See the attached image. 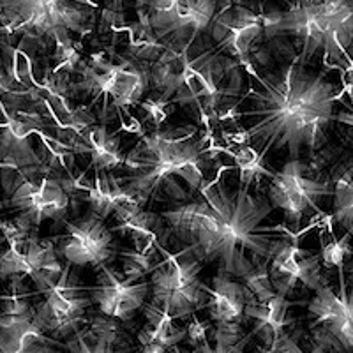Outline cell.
Returning a JSON list of instances; mask_svg holds the SVG:
<instances>
[{
    "label": "cell",
    "instance_id": "6da1fadb",
    "mask_svg": "<svg viewBox=\"0 0 353 353\" xmlns=\"http://www.w3.org/2000/svg\"><path fill=\"white\" fill-rule=\"evenodd\" d=\"M251 185L217 181L194 200L163 210L168 241L179 242L201 263L217 265V274L239 279L270 263L285 239L267 225L274 210L269 196L251 191Z\"/></svg>",
    "mask_w": 353,
    "mask_h": 353
},
{
    "label": "cell",
    "instance_id": "7a4b0ae2",
    "mask_svg": "<svg viewBox=\"0 0 353 353\" xmlns=\"http://www.w3.org/2000/svg\"><path fill=\"white\" fill-rule=\"evenodd\" d=\"M256 87L249 88L251 108L241 113L249 125L241 141L251 145L261 157L269 150H286L299 159L304 150H320L334 122L339 87L325 71L314 72L295 57L277 71L258 74Z\"/></svg>",
    "mask_w": 353,
    "mask_h": 353
},
{
    "label": "cell",
    "instance_id": "3957f363",
    "mask_svg": "<svg viewBox=\"0 0 353 353\" xmlns=\"http://www.w3.org/2000/svg\"><path fill=\"white\" fill-rule=\"evenodd\" d=\"M122 166L128 175L119 182L141 207L152 200L184 205L205 188L210 166L207 138L196 125L156 129L138 141Z\"/></svg>",
    "mask_w": 353,
    "mask_h": 353
},
{
    "label": "cell",
    "instance_id": "277c9868",
    "mask_svg": "<svg viewBox=\"0 0 353 353\" xmlns=\"http://www.w3.org/2000/svg\"><path fill=\"white\" fill-rule=\"evenodd\" d=\"M265 36L290 34L304 64L318 52L325 61L348 59L353 44V0H295L286 11L265 12Z\"/></svg>",
    "mask_w": 353,
    "mask_h": 353
},
{
    "label": "cell",
    "instance_id": "5b68a950",
    "mask_svg": "<svg viewBox=\"0 0 353 353\" xmlns=\"http://www.w3.org/2000/svg\"><path fill=\"white\" fill-rule=\"evenodd\" d=\"M203 263L188 249L168 251L150 274V302L173 320H185L209 304V286L201 281Z\"/></svg>",
    "mask_w": 353,
    "mask_h": 353
},
{
    "label": "cell",
    "instance_id": "8992f818",
    "mask_svg": "<svg viewBox=\"0 0 353 353\" xmlns=\"http://www.w3.org/2000/svg\"><path fill=\"white\" fill-rule=\"evenodd\" d=\"M0 6L4 30L53 41L83 34L97 8L94 0H0Z\"/></svg>",
    "mask_w": 353,
    "mask_h": 353
},
{
    "label": "cell",
    "instance_id": "52a82bcc",
    "mask_svg": "<svg viewBox=\"0 0 353 353\" xmlns=\"http://www.w3.org/2000/svg\"><path fill=\"white\" fill-rule=\"evenodd\" d=\"M138 17L159 43L188 52L203 32L212 30L219 0H137Z\"/></svg>",
    "mask_w": 353,
    "mask_h": 353
},
{
    "label": "cell",
    "instance_id": "ba28073f",
    "mask_svg": "<svg viewBox=\"0 0 353 353\" xmlns=\"http://www.w3.org/2000/svg\"><path fill=\"white\" fill-rule=\"evenodd\" d=\"M337 277V290L327 281L307 302L309 330L327 353H353V283L346 285L345 269Z\"/></svg>",
    "mask_w": 353,
    "mask_h": 353
},
{
    "label": "cell",
    "instance_id": "9c48e42d",
    "mask_svg": "<svg viewBox=\"0 0 353 353\" xmlns=\"http://www.w3.org/2000/svg\"><path fill=\"white\" fill-rule=\"evenodd\" d=\"M72 265L65 263L57 285L43 292V302L36 307V323L52 339H64L80 332L87 325V309L92 304L87 286L81 285L71 272Z\"/></svg>",
    "mask_w": 353,
    "mask_h": 353
},
{
    "label": "cell",
    "instance_id": "30bf717a",
    "mask_svg": "<svg viewBox=\"0 0 353 353\" xmlns=\"http://www.w3.org/2000/svg\"><path fill=\"white\" fill-rule=\"evenodd\" d=\"M149 80L150 74L134 61L119 59V62H112L103 55H94L90 64L83 68V81L78 87L105 97V106L112 103L113 108L122 110L140 103Z\"/></svg>",
    "mask_w": 353,
    "mask_h": 353
},
{
    "label": "cell",
    "instance_id": "8fae6325",
    "mask_svg": "<svg viewBox=\"0 0 353 353\" xmlns=\"http://www.w3.org/2000/svg\"><path fill=\"white\" fill-rule=\"evenodd\" d=\"M332 185L305 175L302 161L288 159L279 172L270 176L267 196L274 209L283 210L285 219L297 230L309 212L318 210V201L332 196Z\"/></svg>",
    "mask_w": 353,
    "mask_h": 353
},
{
    "label": "cell",
    "instance_id": "7c38bea8",
    "mask_svg": "<svg viewBox=\"0 0 353 353\" xmlns=\"http://www.w3.org/2000/svg\"><path fill=\"white\" fill-rule=\"evenodd\" d=\"M64 228V235H59L53 241L59 242L57 251L65 263L99 269L115 256L113 228L106 225L105 217L92 209L77 221H65Z\"/></svg>",
    "mask_w": 353,
    "mask_h": 353
},
{
    "label": "cell",
    "instance_id": "4fadbf2b",
    "mask_svg": "<svg viewBox=\"0 0 353 353\" xmlns=\"http://www.w3.org/2000/svg\"><path fill=\"white\" fill-rule=\"evenodd\" d=\"M8 245L0 256V274L4 281L11 277H28L37 292L43 293L57 285L64 274L65 265H62L53 241L30 235Z\"/></svg>",
    "mask_w": 353,
    "mask_h": 353
},
{
    "label": "cell",
    "instance_id": "5bb4252c",
    "mask_svg": "<svg viewBox=\"0 0 353 353\" xmlns=\"http://www.w3.org/2000/svg\"><path fill=\"white\" fill-rule=\"evenodd\" d=\"M69 203V193L61 179L53 176H23L17 189L9 194V207L17 212V219L32 235L39 230L44 219H52L64 226Z\"/></svg>",
    "mask_w": 353,
    "mask_h": 353
},
{
    "label": "cell",
    "instance_id": "9a60e30c",
    "mask_svg": "<svg viewBox=\"0 0 353 353\" xmlns=\"http://www.w3.org/2000/svg\"><path fill=\"white\" fill-rule=\"evenodd\" d=\"M97 279L92 286H87L88 295L97 305L103 316L117 321L131 320L138 311H143L147 297H150V279H131L110 265H101Z\"/></svg>",
    "mask_w": 353,
    "mask_h": 353
},
{
    "label": "cell",
    "instance_id": "2e32d148",
    "mask_svg": "<svg viewBox=\"0 0 353 353\" xmlns=\"http://www.w3.org/2000/svg\"><path fill=\"white\" fill-rule=\"evenodd\" d=\"M265 12L232 4L217 14L210 32L216 39L219 53L226 52L230 57H235L253 77L256 71L251 64V48L261 36H265Z\"/></svg>",
    "mask_w": 353,
    "mask_h": 353
},
{
    "label": "cell",
    "instance_id": "e0dca14e",
    "mask_svg": "<svg viewBox=\"0 0 353 353\" xmlns=\"http://www.w3.org/2000/svg\"><path fill=\"white\" fill-rule=\"evenodd\" d=\"M269 272L276 292L283 293L286 297L297 285H304L305 288L316 292L321 285L327 283L321 274L318 254L297 244H292L286 239L279 244L276 254L270 260Z\"/></svg>",
    "mask_w": 353,
    "mask_h": 353
},
{
    "label": "cell",
    "instance_id": "ac0fdd59",
    "mask_svg": "<svg viewBox=\"0 0 353 353\" xmlns=\"http://www.w3.org/2000/svg\"><path fill=\"white\" fill-rule=\"evenodd\" d=\"M62 348L64 353H129V341L119 321L101 314L88 320Z\"/></svg>",
    "mask_w": 353,
    "mask_h": 353
},
{
    "label": "cell",
    "instance_id": "d6986e66",
    "mask_svg": "<svg viewBox=\"0 0 353 353\" xmlns=\"http://www.w3.org/2000/svg\"><path fill=\"white\" fill-rule=\"evenodd\" d=\"M209 304L207 313L216 323H237L245 320V307L251 299V292L242 281L226 274H217L209 286Z\"/></svg>",
    "mask_w": 353,
    "mask_h": 353
},
{
    "label": "cell",
    "instance_id": "ffe728a7",
    "mask_svg": "<svg viewBox=\"0 0 353 353\" xmlns=\"http://www.w3.org/2000/svg\"><path fill=\"white\" fill-rule=\"evenodd\" d=\"M290 307H292V302L283 293H276L272 299L263 302L256 301L251 295L245 307V320H251L254 323L253 336L260 339L263 348H270L285 334V327L290 323L286 318Z\"/></svg>",
    "mask_w": 353,
    "mask_h": 353
},
{
    "label": "cell",
    "instance_id": "44dd1931",
    "mask_svg": "<svg viewBox=\"0 0 353 353\" xmlns=\"http://www.w3.org/2000/svg\"><path fill=\"white\" fill-rule=\"evenodd\" d=\"M143 314L147 318V323L137 334L140 346L161 345L172 350L179 343L184 341L188 336V329L176 325L172 316H168L165 311L154 307L152 304L145 305Z\"/></svg>",
    "mask_w": 353,
    "mask_h": 353
},
{
    "label": "cell",
    "instance_id": "7402d4cb",
    "mask_svg": "<svg viewBox=\"0 0 353 353\" xmlns=\"http://www.w3.org/2000/svg\"><path fill=\"white\" fill-rule=\"evenodd\" d=\"M80 137L85 141L83 145H80V150L92 156V166L96 172H106V170L124 165L125 156H122L121 141L117 137L110 134L105 125L87 129Z\"/></svg>",
    "mask_w": 353,
    "mask_h": 353
},
{
    "label": "cell",
    "instance_id": "603a6c76",
    "mask_svg": "<svg viewBox=\"0 0 353 353\" xmlns=\"http://www.w3.org/2000/svg\"><path fill=\"white\" fill-rule=\"evenodd\" d=\"M332 189L334 223L353 237V161L337 173Z\"/></svg>",
    "mask_w": 353,
    "mask_h": 353
},
{
    "label": "cell",
    "instance_id": "cb8c5ba5",
    "mask_svg": "<svg viewBox=\"0 0 353 353\" xmlns=\"http://www.w3.org/2000/svg\"><path fill=\"white\" fill-rule=\"evenodd\" d=\"M249 336L237 323H216L212 330V341H203L194 346L191 353H245ZM260 353V352H258Z\"/></svg>",
    "mask_w": 353,
    "mask_h": 353
},
{
    "label": "cell",
    "instance_id": "d4e9b609",
    "mask_svg": "<svg viewBox=\"0 0 353 353\" xmlns=\"http://www.w3.org/2000/svg\"><path fill=\"white\" fill-rule=\"evenodd\" d=\"M8 69V74L2 71L6 78L14 81L17 85L23 88H36V74H34V62L27 52L21 46L12 48V46H6L4 44V68Z\"/></svg>",
    "mask_w": 353,
    "mask_h": 353
},
{
    "label": "cell",
    "instance_id": "484cf974",
    "mask_svg": "<svg viewBox=\"0 0 353 353\" xmlns=\"http://www.w3.org/2000/svg\"><path fill=\"white\" fill-rule=\"evenodd\" d=\"M350 241H352V235H348V233H345L341 239H336V235L330 233V241H325L323 235H320L323 265L329 269H332V267H336L337 270L345 269L346 258L353 254V251L350 249Z\"/></svg>",
    "mask_w": 353,
    "mask_h": 353
},
{
    "label": "cell",
    "instance_id": "4316f807",
    "mask_svg": "<svg viewBox=\"0 0 353 353\" xmlns=\"http://www.w3.org/2000/svg\"><path fill=\"white\" fill-rule=\"evenodd\" d=\"M260 353H304V352H302L301 346L297 345V341H295L288 332H285L272 346H270V348H261ZM311 353H327V352L321 348V346L313 345Z\"/></svg>",
    "mask_w": 353,
    "mask_h": 353
},
{
    "label": "cell",
    "instance_id": "83f0119b",
    "mask_svg": "<svg viewBox=\"0 0 353 353\" xmlns=\"http://www.w3.org/2000/svg\"><path fill=\"white\" fill-rule=\"evenodd\" d=\"M210 329L209 321H201L200 318L194 316L193 321L189 323L188 327V336H189V346H198L201 345L203 341H207L209 337H207V330Z\"/></svg>",
    "mask_w": 353,
    "mask_h": 353
},
{
    "label": "cell",
    "instance_id": "f1b7e54d",
    "mask_svg": "<svg viewBox=\"0 0 353 353\" xmlns=\"http://www.w3.org/2000/svg\"><path fill=\"white\" fill-rule=\"evenodd\" d=\"M334 122H339V124H345L348 128H352L353 131V96H352V110L350 112H339L334 115Z\"/></svg>",
    "mask_w": 353,
    "mask_h": 353
},
{
    "label": "cell",
    "instance_id": "f546056e",
    "mask_svg": "<svg viewBox=\"0 0 353 353\" xmlns=\"http://www.w3.org/2000/svg\"><path fill=\"white\" fill-rule=\"evenodd\" d=\"M233 2V0H232ZM235 2H237V4H241L242 6V2H251V0H235Z\"/></svg>",
    "mask_w": 353,
    "mask_h": 353
}]
</instances>
